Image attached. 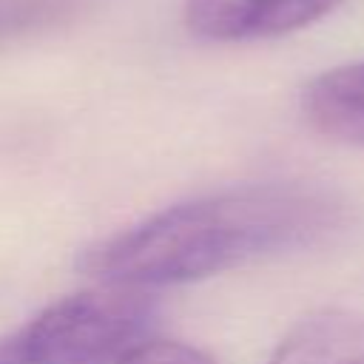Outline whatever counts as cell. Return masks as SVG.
I'll return each mask as SVG.
<instances>
[{
  "label": "cell",
  "mask_w": 364,
  "mask_h": 364,
  "mask_svg": "<svg viewBox=\"0 0 364 364\" xmlns=\"http://www.w3.org/2000/svg\"><path fill=\"white\" fill-rule=\"evenodd\" d=\"M350 219L333 188L250 182L156 210L88 245L77 267L100 284L159 290L327 245Z\"/></svg>",
  "instance_id": "1"
},
{
  "label": "cell",
  "mask_w": 364,
  "mask_h": 364,
  "mask_svg": "<svg viewBox=\"0 0 364 364\" xmlns=\"http://www.w3.org/2000/svg\"><path fill=\"white\" fill-rule=\"evenodd\" d=\"M151 290L97 284L68 293L0 336V364H122L156 327Z\"/></svg>",
  "instance_id": "2"
},
{
  "label": "cell",
  "mask_w": 364,
  "mask_h": 364,
  "mask_svg": "<svg viewBox=\"0 0 364 364\" xmlns=\"http://www.w3.org/2000/svg\"><path fill=\"white\" fill-rule=\"evenodd\" d=\"M341 0H185V26L210 43L262 40L299 31Z\"/></svg>",
  "instance_id": "3"
},
{
  "label": "cell",
  "mask_w": 364,
  "mask_h": 364,
  "mask_svg": "<svg viewBox=\"0 0 364 364\" xmlns=\"http://www.w3.org/2000/svg\"><path fill=\"white\" fill-rule=\"evenodd\" d=\"M267 364H364V316L324 307L299 318Z\"/></svg>",
  "instance_id": "4"
},
{
  "label": "cell",
  "mask_w": 364,
  "mask_h": 364,
  "mask_svg": "<svg viewBox=\"0 0 364 364\" xmlns=\"http://www.w3.org/2000/svg\"><path fill=\"white\" fill-rule=\"evenodd\" d=\"M301 114L316 134L344 145H364V60L313 77L301 91Z\"/></svg>",
  "instance_id": "5"
},
{
  "label": "cell",
  "mask_w": 364,
  "mask_h": 364,
  "mask_svg": "<svg viewBox=\"0 0 364 364\" xmlns=\"http://www.w3.org/2000/svg\"><path fill=\"white\" fill-rule=\"evenodd\" d=\"M91 0H0V46L71 26Z\"/></svg>",
  "instance_id": "6"
},
{
  "label": "cell",
  "mask_w": 364,
  "mask_h": 364,
  "mask_svg": "<svg viewBox=\"0 0 364 364\" xmlns=\"http://www.w3.org/2000/svg\"><path fill=\"white\" fill-rule=\"evenodd\" d=\"M122 364H216V361L210 355H205L202 350L191 347V344L148 338Z\"/></svg>",
  "instance_id": "7"
}]
</instances>
